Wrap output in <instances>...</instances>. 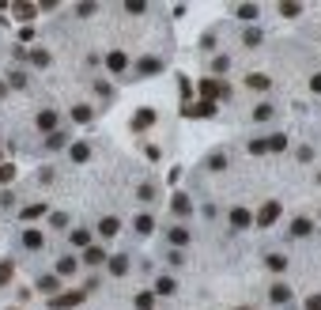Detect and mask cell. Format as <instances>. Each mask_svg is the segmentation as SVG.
Listing matches in <instances>:
<instances>
[{
  "label": "cell",
  "mask_w": 321,
  "mask_h": 310,
  "mask_svg": "<svg viewBox=\"0 0 321 310\" xmlns=\"http://www.w3.org/2000/svg\"><path fill=\"white\" fill-rule=\"evenodd\" d=\"M76 302H84V292H80V288H76V292H64V295H53L50 306L53 310H68V306H76Z\"/></svg>",
  "instance_id": "1"
},
{
  "label": "cell",
  "mask_w": 321,
  "mask_h": 310,
  "mask_svg": "<svg viewBox=\"0 0 321 310\" xmlns=\"http://www.w3.org/2000/svg\"><path fill=\"white\" fill-rule=\"evenodd\" d=\"M216 114V102L212 98H200L196 106H186V118H212Z\"/></svg>",
  "instance_id": "2"
},
{
  "label": "cell",
  "mask_w": 321,
  "mask_h": 310,
  "mask_svg": "<svg viewBox=\"0 0 321 310\" xmlns=\"http://www.w3.org/2000/svg\"><path fill=\"white\" fill-rule=\"evenodd\" d=\"M276 216H280V204H276V200H268V204H264L261 212H257V224H261V227H268V224H276Z\"/></svg>",
  "instance_id": "3"
},
{
  "label": "cell",
  "mask_w": 321,
  "mask_h": 310,
  "mask_svg": "<svg viewBox=\"0 0 321 310\" xmlns=\"http://www.w3.org/2000/svg\"><path fill=\"white\" fill-rule=\"evenodd\" d=\"M38 292H42V295H50V299H53V295L60 292V276H42V280H38Z\"/></svg>",
  "instance_id": "4"
},
{
  "label": "cell",
  "mask_w": 321,
  "mask_h": 310,
  "mask_svg": "<svg viewBox=\"0 0 321 310\" xmlns=\"http://www.w3.org/2000/svg\"><path fill=\"white\" fill-rule=\"evenodd\" d=\"M34 12H38L34 4H12V16H16L19 23H30V19H34Z\"/></svg>",
  "instance_id": "5"
},
{
  "label": "cell",
  "mask_w": 321,
  "mask_h": 310,
  "mask_svg": "<svg viewBox=\"0 0 321 310\" xmlns=\"http://www.w3.org/2000/svg\"><path fill=\"white\" fill-rule=\"evenodd\" d=\"M23 246H26V250H42V231L26 227V231H23Z\"/></svg>",
  "instance_id": "6"
},
{
  "label": "cell",
  "mask_w": 321,
  "mask_h": 310,
  "mask_svg": "<svg viewBox=\"0 0 321 310\" xmlns=\"http://www.w3.org/2000/svg\"><path fill=\"white\" fill-rule=\"evenodd\" d=\"M121 231V224H118V220H114V216H106V220H102V224H98V234H102V238H114V234H118Z\"/></svg>",
  "instance_id": "7"
},
{
  "label": "cell",
  "mask_w": 321,
  "mask_h": 310,
  "mask_svg": "<svg viewBox=\"0 0 321 310\" xmlns=\"http://www.w3.org/2000/svg\"><path fill=\"white\" fill-rule=\"evenodd\" d=\"M38 129H42V132H53V129H57V114H53V110H42V114H38Z\"/></svg>",
  "instance_id": "8"
},
{
  "label": "cell",
  "mask_w": 321,
  "mask_h": 310,
  "mask_svg": "<svg viewBox=\"0 0 321 310\" xmlns=\"http://www.w3.org/2000/svg\"><path fill=\"white\" fill-rule=\"evenodd\" d=\"M106 64H110V72H121V68H125V53H121V50L106 53Z\"/></svg>",
  "instance_id": "9"
},
{
  "label": "cell",
  "mask_w": 321,
  "mask_h": 310,
  "mask_svg": "<svg viewBox=\"0 0 321 310\" xmlns=\"http://www.w3.org/2000/svg\"><path fill=\"white\" fill-rule=\"evenodd\" d=\"M152 121H155V114H152V110H140V114L132 118V129H148Z\"/></svg>",
  "instance_id": "10"
},
{
  "label": "cell",
  "mask_w": 321,
  "mask_h": 310,
  "mask_svg": "<svg viewBox=\"0 0 321 310\" xmlns=\"http://www.w3.org/2000/svg\"><path fill=\"white\" fill-rule=\"evenodd\" d=\"M230 224L234 227H250V212H246V208H230Z\"/></svg>",
  "instance_id": "11"
},
{
  "label": "cell",
  "mask_w": 321,
  "mask_h": 310,
  "mask_svg": "<svg viewBox=\"0 0 321 310\" xmlns=\"http://www.w3.org/2000/svg\"><path fill=\"white\" fill-rule=\"evenodd\" d=\"M272 299L276 302H291V288L288 284H272Z\"/></svg>",
  "instance_id": "12"
},
{
  "label": "cell",
  "mask_w": 321,
  "mask_h": 310,
  "mask_svg": "<svg viewBox=\"0 0 321 310\" xmlns=\"http://www.w3.org/2000/svg\"><path fill=\"white\" fill-rule=\"evenodd\" d=\"M12 272H16V261H0V288H4V284H8V280H12Z\"/></svg>",
  "instance_id": "13"
},
{
  "label": "cell",
  "mask_w": 321,
  "mask_h": 310,
  "mask_svg": "<svg viewBox=\"0 0 321 310\" xmlns=\"http://www.w3.org/2000/svg\"><path fill=\"white\" fill-rule=\"evenodd\" d=\"M136 68L144 72V76H152V72H159L162 64H159V60H155V57H144V60H140V64H136Z\"/></svg>",
  "instance_id": "14"
},
{
  "label": "cell",
  "mask_w": 321,
  "mask_h": 310,
  "mask_svg": "<svg viewBox=\"0 0 321 310\" xmlns=\"http://www.w3.org/2000/svg\"><path fill=\"white\" fill-rule=\"evenodd\" d=\"M68 155H72L76 163H84L87 155H91V148H87V144H72V148H68Z\"/></svg>",
  "instance_id": "15"
},
{
  "label": "cell",
  "mask_w": 321,
  "mask_h": 310,
  "mask_svg": "<svg viewBox=\"0 0 321 310\" xmlns=\"http://www.w3.org/2000/svg\"><path fill=\"white\" fill-rule=\"evenodd\" d=\"M170 242H174V246H186V242H189V231H186V227H174V231H170Z\"/></svg>",
  "instance_id": "16"
},
{
  "label": "cell",
  "mask_w": 321,
  "mask_h": 310,
  "mask_svg": "<svg viewBox=\"0 0 321 310\" xmlns=\"http://www.w3.org/2000/svg\"><path fill=\"white\" fill-rule=\"evenodd\" d=\"M132 227H136L140 234H148V231H152L155 224H152V216H136V224H132Z\"/></svg>",
  "instance_id": "17"
},
{
  "label": "cell",
  "mask_w": 321,
  "mask_h": 310,
  "mask_svg": "<svg viewBox=\"0 0 321 310\" xmlns=\"http://www.w3.org/2000/svg\"><path fill=\"white\" fill-rule=\"evenodd\" d=\"M291 234H298V238L310 234V220H295V224H291Z\"/></svg>",
  "instance_id": "18"
},
{
  "label": "cell",
  "mask_w": 321,
  "mask_h": 310,
  "mask_svg": "<svg viewBox=\"0 0 321 310\" xmlns=\"http://www.w3.org/2000/svg\"><path fill=\"white\" fill-rule=\"evenodd\" d=\"M57 272H60V276H68V272H76V258H60Z\"/></svg>",
  "instance_id": "19"
},
{
  "label": "cell",
  "mask_w": 321,
  "mask_h": 310,
  "mask_svg": "<svg viewBox=\"0 0 321 310\" xmlns=\"http://www.w3.org/2000/svg\"><path fill=\"white\" fill-rule=\"evenodd\" d=\"M155 292H159V295H174V280H170V276H162L159 284H155Z\"/></svg>",
  "instance_id": "20"
},
{
  "label": "cell",
  "mask_w": 321,
  "mask_h": 310,
  "mask_svg": "<svg viewBox=\"0 0 321 310\" xmlns=\"http://www.w3.org/2000/svg\"><path fill=\"white\" fill-rule=\"evenodd\" d=\"M102 258H106V254H102V250H98V246H91V250H87V254H84V261H87V265H98V261H102Z\"/></svg>",
  "instance_id": "21"
},
{
  "label": "cell",
  "mask_w": 321,
  "mask_h": 310,
  "mask_svg": "<svg viewBox=\"0 0 321 310\" xmlns=\"http://www.w3.org/2000/svg\"><path fill=\"white\" fill-rule=\"evenodd\" d=\"M268 268H288V258H284V254H268Z\"/></svg>",
  "instance_id": "22"
},
{
  "label": "cell",
  "mask_w": 321,
  "mask_h": 310,
  "mask_svg": "<svg viewBox=\"0 0 321 310\" xmlns=\"http://www.w3.org/2000/svg\"><path fill=\"white\" fill-rule=\"evenodd\" d=\"M30 60L38 64V68H46V64H50V53H46V50H34V53H30Z\"/></svg>",
  "instance_id": "23"
},
{
  "label": "cell",
  "mask_w": 321,
  "mask_h": 310,
  "mask_svg": "<svg viewBox=\"0 0 321 310\" xmlns=\"http://www.w3.org/2000/svg\"><path fill=\"white\" fill-rule=\"evenodd\" d=\"M12 178H16V166H12V163H0V186L12 182Z\"/></svg>",
  "instance_id": "24"
},
{
  "label": "cell",
  "mask_w": 321,
  "mask_h": 310,
  "mask_svg": "<svg viewBox=\"0 0 321 310\" xmlns=\"http://www.w3.org/2000/svg\"><path fill=\"white\" fill-rule=\"evenodd\" d=\"M125 268H128V261H125V258H114V261H110V272H114V276H121Z\"/></svg>",
  "instance_id": "25"
},
{
  "label": "cell",
  "mask_w": 321,
  "mask_h": 310,
  "mask_svg": "<svg viewBox=\"0 0 321 310\" xmlns=\"http://www.w3.org/2000/svg\"><path fill=\"white\" fill-rule=\"evenodd\" d=\"M246 46H261V30H257V26L246 30Z\"/></svg>",
  "instance_id": "26"
},
{
  "label": "cell",
  "mask_w": 321,
  "mask_h": 310,
  "mask_svg": "<svg viewBox=\"0 0 321 310\" xmlns=\"http://www.w3.org/2000/svg\"><path fill=\"white\" fill-rule=\"evenodd\" d=\"M174 212H182V216L189 212V200H186V193H178V197H174Z\"/></svg>",
  "instance_id": "27"
},
{
  "label": "cell",
  "mask_w": 321,
  "mask_h": 310,
  "mask_svg": "<svg viewBox=\"0 0 321 310\" xmlns=\"http://www.w3.org/2000/svg\"><path fill=\"white\" fill-rule=\"evenodd\" d=\"M46 212V204H30V208H23V220H34V216H42Z\"/></svg>",
  "instance_id": "28"
},
{
  "label": "cell",
  "mask_w": 321,
  "mask_h": 310,
  "mask_svg": "<svg viewBox=\"0 0 321 310\" xmlns=\"http://www.w3.org/2000/svg\"><path fill=\"white\" fill-rule=\"evenodd\" d=\"M223 166H227V155L216 152V155H212V170H223Z\"/></svg>",
  "instance_id": "29"
},
{
  "label": "cell",
  "mask_w": 321,
  "mask_h": 310,
  "mask_svg": "<svg viewBox=\"0 0 321 310\" xmlns=\"http://www.w3.org/2000/svg\"><path fill=\"white\" fill-rule=\"evenodd\" d=\"M250 152H254V155H261V152H268V140H250Z\"/></svg>",
  "instance_id": "30"
},
{
  "label": "cell",
  "mask_w": 321,
  "mask_h": 310,
  "mask_svg": "<svg viewBox=\"0 0 321 310\" xmlns=\"http://www.w3.org/2000/svg\"><path fill=\"white\" fill-rule=\"evenodd\" d=\"M280 12H284V16H288V19H295V16H298V12H302V8H298V4H280Z\"/></svg>",
  "instance_id": "31"
},
{
  "label": "cell",
  "mask_w": 321,
  "mask_h": 310,
  "mask_svg": "<svg viewBox=\"0 0 321 310\" xmlns=\"http://www.w3.org/2000/svg\"><path fill=\"white\" fill-rule=\"evenodd\" d=\"M268 148H272V152H284V148H288V140H284V136H280V132H276V136L268 140Z\"/></svg>",
  "instance_id": "32"
},
{
  "label": "cell",
  "mask_w": 321,
  "mask_h": 310,
  "mask_svg": "<svg viewBox=\"0 0 321 310\" xmlns=\"http://www.w3.org/2000/svg\"><path fill=\"white\" fill-rule=\"evenodd\" d=\"M238 16H242V19H257V8H254V4H242V8H238Z\"/></svg>",
  "instance_id": "33"
},
{
  "label": "cell",
  "mask_w": 321,
  "mask_h": 310,
  "mask_svg": "<svg viewBox=\"0 0 321 310\" xmlns=\"http://www.w3.org/2000/svg\"><path fill=\"white\" fill-rule=\"evenodd\" d=\"M46 144H50V148H60V144H64V132H50V136H46Z\"/></svg>",
  "instance_id": "34"
},
{
  "label": "cell",
  "mask_w": 321,
  "mask_h": 310,
  "mask_svg": "<svg viewBox=\"0 0 321 310\" xmlns=\"http://www.w3.org/2000/svg\"><path fill=\"white\" fill-rule=\"evenodd\" d=\"M72 118H76V121H91V110H87V106H76V110H72Z\"/></svg>",
  "instance_id": "35"
},
{
  "label": "cell",
  "mask_w": 321,
  "mask_h": 310,
  "mask_svg": "<svg viewBox=\"0 0 321 310\" xmlns=\"http://www.w3.org/2000/svg\"><path fill=\"white\" fill-rule=\"evenodd\" d=\"M72 242H76V246H87V242H91V234H87V231H72Z\"/></svg>",
  "instance_id": "36"
},
{
  "label": "cell",
  "mask_w": 321,
  "mask_h": 310,
  "mask_svg": "<svg viewBox=\"0 0 321 310\" xmlns=\"http://www.w3.org/2000/svg\"><path fill=\"white\" fill-rule=\"evenodd\" d=\"M50 224H53V227H64V224H68V216H64V212H53V216H50Z\"/></svg>",
  "instance_id": "37"
},
{
  "label": "cell",
  "mask_w": 321,
  "mask_h": 310,
  "mask_svg": "<svg viewBox=\"0 0 321 310\" xmlns=\"http://www.w3.org/2000/svg\"><path fill=\"white\" fill-rule=\"evenodd\" d=\"M254 118H257V121H264V118H272V106H257V110H254Z\"/></svg>",
  "instance_id": "38"
},
{
  "label": "cell",
  "mask_w": 321,
  "mask_h": 310,
  "mask_svg": "<svg viewBox=\"0 0 321 310\" xmlns=\"http://www.w3.org/2000/svg\"><path fill=\"white\" fill-rule=\"evenodd\" d=\"M250 87H261L264 91V87H268V76H250Z\"/></svg>",
  "instance_id": "39"
},
{
  "label": "cell",
  "mask_w": 321,
  "mask_h": 310,
  "mask_svg": "<svg viewBox=\"0 0 321 310\" xmlns=\"http://www.w3.org/2000/svg\"><path fill=\"white\" fill-rule=\"evenodd\" d=\"M306 310H321V295H310V299H306Z\"/></svg>",
  "instance_id": "40"
},
{
  "label": "cell",
  "mask_w": 321,
  "mask_h": 310,
  "mask_svg": "<svg viewBox=\"0 0 321 310\" xmlns=\"http://www.w3.org/2000/svg\"><path fill=\"white\" fill-rule=\"evenodd\" d=\"M136 306H140V310H148V306H152V295H136Z\"/></svg>",
  "instance_id": "41"
},
{
  "label": "cell",
  "mask_w": 321,
  "mask_h": 310,
  "mask_svg": "<svg viewBox=\"0 0 321 310\" xmlns=\"http://www.w3.org/2000/svg\"><path fill=\"white\" fill-rule=\"evenodd\" d=\"M310 87H314V91H321V76H314V80H310Z\"/></svg>",
  "instance_id": "42"
}]
</instances>
